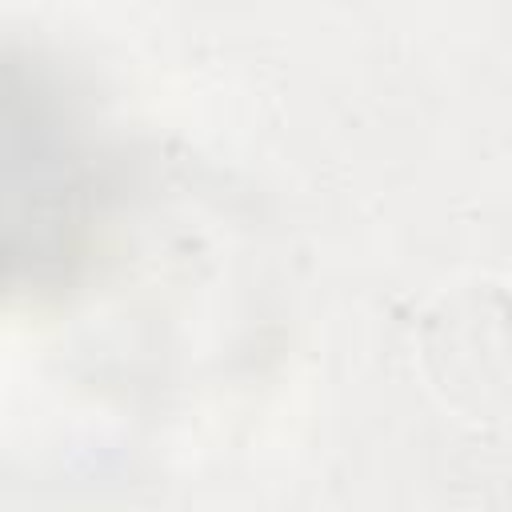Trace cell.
Masks as SVG:
<instances>
[{"label":"cell","mask_w":512,"mask_h":512,"mask_svg":"<svg viewBox=\"0 0 512 512\" xmlns=\"http://www.w3.org/2000/svg\"><path fill=\"white\" fill-rule=\"evenodd\" d=\"M8 280L28 272L32 292L60 284L84 260L100 172L60 88L40 64L8 60Z\"/></svg>","instance_id":"1"}]
</instances>
